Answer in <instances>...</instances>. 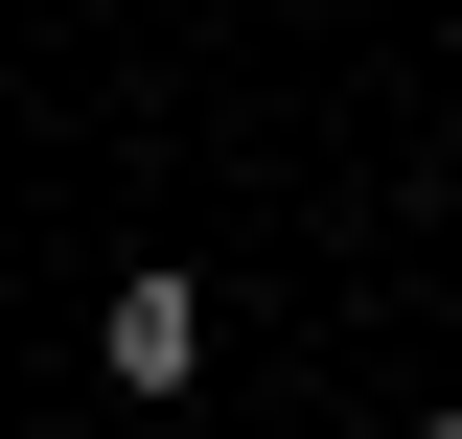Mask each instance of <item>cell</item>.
Instances as JSON below:
<instances>
[{
  "label": "cell",
  "mask_w": 462,
  "mask_h": 439,
  "mask_svg": "<svg viewBox=\"0 0 462 439\" xmlns=\"http://www.w3.org/2000/svg\"><path fill=\"white\" fill-rule=\"evenodd\" d=\"M93 370L139 393V416H162V393H208V277H185V255H139V277L93 301Z\"/></svg>",
  "instance_id": "6da1fadb"
},
{
  "label": "cell",
  "mask_w": 462,
  "mask_h": 439,
  "mask_svg": "<svg viewBox=\"0 0 462 439\" xmlns=\"http://www.w3.org/2000/svg\"><path fill=\"white\" fill-rule=\"evenodd\" d=\"M416 439H462V416H416Z\"/></svg>",
  "instance_id": "7a4b0ae2"
},
{
  "label": "cell",
  "mask_w": 462,
  "mask_h": 439,
  "mask_svg": "<svg viewBox=\"0 0 462 439\" xmlns=\"http://www.w3.org/2000/svg\"><path fill=\"white\" fill-rule=\"evenodd\" d=\"M439 139H462V93H439Z\"/></svg>",
  "instance_id": "3957f363"
}]
</instances>
